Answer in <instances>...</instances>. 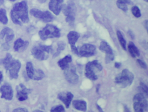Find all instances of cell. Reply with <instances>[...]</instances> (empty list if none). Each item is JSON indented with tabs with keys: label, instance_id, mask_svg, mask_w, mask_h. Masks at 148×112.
Here are the masks:
<instances>
[{
	"label": "cell",
	"instance_id": "e0dca14e",
	"mask_svg": "<svg viewBox=\"0 0 148 112\" xmlns=\"http://www.w3.org/2000/svg\"><path fill=\"white\" fill-rule=\"evenodd\" d=\"M72 61L71 56L70 55H66L65 57L59 61L58 64L60 68L64 70L69 66V64Z\"/></svg>",
	"mask_w": 148,
	"mask_h": 112
},
{
	"label": "cell",
	"instance_id": "3957f363",
	"mask_svg": "<svg viewBox=\"0 0 148 112\" xmlns=\"http://www.w3.org/2000/svg\"><path fill=\"white\" fill-rule=\"evenodd\" d=\"M134 78V75L128 69H124L121 73L116 76L115 82L121 87L125 88L132 84Z\"/></svg>",
	"mask_w": 148,
	"mask_h": 112
},
{
	"label": "cell",
	"instance_id": "8fae6325",
	"mask_svg": "<svg viewBox=\"0 0 148 112\" xmlns=\"http://www.w3.org/2000/svg\"><path fill=\"white\" fill-rule=\"evenodd\" d=\"M32 53L33 56L37 59L39 60H44L48 59V55L47 52H46L43 48L40 46V45L35 46L32 49Z\"/></svg>",
	"mask_w": 148,
	"mask_h": 112
},
{
	"label": "cell",
	"instance_id": "d590c367",
	"mask_svg": "<svg viewBox=\"0 0 148 112\" xmlns=\"http://www.w3.org/2000/svg\"><path fill=\"white\" fill-rule=\"evenodd\" d=\"M14 112H28V110L25 108H18L13 110Z\"/></svg>",
	"mask_w": 148,
	"mask_h": 112
},
{
	"label": "cell",
	"instance_id": "b9f144b4",
	"mask_svg": "<svg viewBox=\"0 0 148 112\" xmlns=\"http://www.w3.org/2000/svg\"><path fill=\"white\" fill-rule=\"evenodd\" d=\"M145 25L147 31H148V21H145Z\"/></svg>",
	"mask_w": 148,
	"mask_h": 112
},
{
	"label": "cell",
	"instance_id": "ee69618b",
	"mask_svg": "<svg viewBox=\"0 0 148 112\" xmlns=\"http://www.w3.org/2000/svg\"><path fill=\"white\" fill-rule=\"evenodd\" d=\"M40 3H44L47 0H38Z\"/></svg>",
	"mask_w": 148,
	"mask_h": 112
},
{
	"label": "cell",
	"instance_id": "9c48e42d",
	"mask_svg": "<svg viewBox=\"0 0 148 112\" xmlns=\"http://www.w3.org/2000/svg\"><path fill=\"white\" fill-rule=\"evenodd\" d=\"M17 97L20 101L25 100L28 98V94L32 92V89H28L22 83L16 87Z\"/></svg>",
	"mask_w": 148,
	"mask_h": 112
},
{
	"label": "cell",
	"instance_id": "484cf974",
	"mask_svg": "<svg viewBox=\"0 0 148 112\" xmlns=\"http://www.w3.org/2000/svg\"><path fill=\"white\" fill-rule=\"evenodd\" d=\"M45 77V74L44 72L41 69H38L34 71L33 79L35 80H42Z\"/></svg>",
	"mask_w": 148,
	"mask_h": 112
},
{
	"label": "cell",
	"instance_id": "60d3db41",
	"mask_svg": "<svg viewBox=\"0 0 148 112\" xmlns=\"http://www.w3.org/2000/svg\"><path fill=\"white\" fill-rule=\"evenodd\" d=\"M99 88H100V85L98 84L97 85V87H96V91L97 93H98L99 91Z\"/></svg>",
	"mask_w": 148,
	"mask_h": 112
},
{
	"label": "cell",
	"instance_id": "74e56055",
	"mask_svg": "<svg viewBox=\"0 0 148 112\" xmlns=\"http://www.w3.org/2000/svg\"><path fill=\"white\" fill-rule=\"evenodd\" d=\"M114 66H115V68H119L121 67V63L119 62H115Z\"/></svg>",
	"mask_w": 148,
	"mask_h": 112
},
{
	"label": "cell",
	"instance_id": "7dc6e473",
	"mask_svg": "<svg viewBox=\"0 0 148 112\" xmlns=\"http://www.w3.org/2000/svg\"><path fill=\"white\" fill-rule=\"evenodd\" d=\"M145 1H146V2H148V0H144Z\"/></svg>",
	"mask_w": 148,
	"mask_h": 112
},
{
	"label": "cell",
	"instance_id": "d6a6232c",
	"mask_svg": "<svg viewBox=\"0 0 148 112\" xmlns=\"http://www.w3.org/2000/svg\"><path fill=\"white\" fill-rule=\"evenodd\" d=\"M66 21L67 23H69L71 26H73L74 24V21H75V17L72 16H68L66 17Z\"/></svg>",
	"mask_w": 148,
	"mask_h": 112
},
{
	"label": "cell",
	"instance_id": "f6af8a7d",
	"mask_svg": "<svg viewBox=\"0 0 148 112\" xmlns=\"http://www.w3.org/2000/svg\"><path fill=\"white\" fill-rule=\"evenodd\" d=\"M3 0H0V4H1L2 3H1V2H3Z\"/></svg>",
	"mask_w": 148,
	"mask_h": 112
},
{
	"label": "cell",
	"instance_id": "83f0119b",
	"mask_svg": "<svg viewBox=\"0 0 148 112\" xmlns=\"http://www.w3.org/2000/svg\"><path fill=\"white\" fill-rule=\"evenodd\" d=\"M25 44V41L21 39H18L15 41L14 43V48L16 52L19 51L20 48H22Z\"/></svg>",
	"mask_w": 148,
	"mask_h": 112
},
{
	"label": "cell",
	"instance_id": "9a60e30c",
	"mask_svg": "<svg viewBox=\"0 0 148 112\" xmlns=\"http://www.w3.org/2000/svg\"><path fill=\"white\" fill-rule=\"evenodd\" d=\"M58 98L65 105L66 108H68L73 99V95L71 92L62 93L59 94Z\"/></svg>",
	"mask_w": 148,
	"mask_h": 112
},
{
	"label": "cell",
	"instance_id": "4316f807",
	"mask_svg": "<svg viewBox=\"0 0 148 112\" xmlns=\"http://www.w3.org/2000/svg\"><path fill=\"white\" fill-rule=\"evenodd\" d=\"M14 34L13 31L9 28L6 27L3 29L0 33L1 39H3L5 37Z\"/></svg>",
	"mask_w": 148,
	"mask_h": 112
},
{
	"label": "cell",
	"instance_id": "e575fe53",
	"mask_svg": "<svg viewBox=\"0 0 148 112\" xmlns=\"http://www.w3.org/2000/svg\"><path fill=\"white\" fill-rule=\"evenodd\" d=\"M71 51L74 54L77 55H79L78 50L77 48L76 47L75 45H71Z\"/></svg>",
	"mask_w": 148,
	"mask_h": 112
},
{
	"label": "cell",
	"instance_id": "52a82bcc",
	"mask_svg": "<svg viewBox=\"0 0 148 112\" xmlns=\"http://www.w3.org/2000/svg\"><path fill=\"white\" fill-rule=\"evenodd\" d=\"M99 48L100 51L105 53V61L106 64L110 63L114 60V55L112 48L107 42L102 41L100 43Z\"/></svg>",
	"mask_w": 148,
	"mask_h": 112
},
{
	"label": "cell",
	"instance_id": "603a6c76",
	"mask_svg": "<svg viewBox=\"0 0 148 112\" xmlns=\"http://www.w3.org/2000/svg\"><path fill=\"white\" fill-rule=\"evenodd\" d=\"M8 21L6 11L4 8H1L0 9V22L4 25H6L8 23Z\"/></svg>",
	"mask_w": 148,
	"mask_h": 112
},
{
	"label": "cell",
	"instance_id": "f546056e",
	"mask_svg": "<svg viewBox=\"0 0 148 112\" xmlns=\"http://www.w3.org/2000/svg\"><path fill=\"white\" fill-rule=\"evenodd\" d=\"M131 11L132 14L136 18H138L141 17V14L140 9L136 6L132 7Z\"/></svg>",
	"mask_w": 148,
	"mask_h": 112
},
{
	"label": "cell",
	"instance_id": "ac0fdd59",
	"mask_svg": "<svg viewBox=\"0 0 148 112\" xmlns=\"http://www.w3.org/2000/svg\"><path fill=\"white\" fill-rule=\"evenodd\" d=\"M41 13H40V19L43 22L45 23L51 22L53 21L54 19V17L53 15L49 11H45V12H42L41 11Z\"/></svg>",
	"mask_w": 148,
	"mask_h": 112
},
{
	"label": "cell",
	"instance_id": "d4e9b609",
	"mask_svg": "<svg viewBox=\"0 0 148 112\" xmlns=\"http://www.w3.org/2000/svg\"><path fill=\"white\" fill-rule=\"evenodd\" d=\"M117 36L118 39L119 43L121 45L122 48L124 50L126 51V41L125 39L123 37V35L121 33V32L119 31H117Z\"/></svg>",
	"mask_w": 148,
	"mask_h": 112
},
{
	"label": "cell",
	"instance_id": "ab89813d",
	"mask_svg": "<svg viewBox=\"0 0 148 112\" xmlns=\"http://www.w3.org/2000/svg\"><path fill=\"white\" fill-rule=\"evenodd\" d=\"M96 106H97V109L98 110L99 112H103V109H102L101 108L100 106H99L98 104H97Z\"/></svg>",
	"mask_w": 148,
	"mask_h": 112
},
{
	"label": "cell",
	"instance_id": "44dd1931",
	"mask_svg": "<svg viewBox=\"0 0 148 112\" xmlns=\"http://www.w3.org/2000/svg\"><path fill=\"white\" fill-rule=\"evenodd\" d=\"M79 34L75 31H71L67 35L68 42L70 45H75L79 38Z\"/></svg>",
	"mask_w": 148,
	"mask_h": 112
},
{
	"label": "cell",
	"instance_id": "1f68e13d",
	"mask_svg": "<svg viewBox=\"0 0 148 112\" xmlns=\"http://www.w3.org/2000/svg\"><path fill=\"white\" fill-rule=\"evenodd\" d=\"M140 88L141 90H142L144 93L146 95H148V88L147 86L143 82H140Z\"/></svg>",
	"mask_w": 148,
	"mask_h": 112
},
{
	"label": "cell",
	"instance_id": "4dcf8cb0",
	"mask_svg": "<svg viewBox=\"0 0 148 112\" xmlns=\"http://www.w3.org/2000/svg\"><path fill=\"white\" fill-rule=\"evenodd\" d=\"M64 107L62 105H59L53 107L51 110V112H65Z\"/></svg>",
	"mask_w": 148,
	"mask_h": 112
},
{
	"label": "cell",
	"instance_id": "836d02e7",
	"mask_svg": "<svg viewBox=\"0 0 148 112\" xmlns=\"http://www.w3.org/2000/svg\"><path fill=\"white\" fill-rule=\"evenodd\" d=\"M137 62L138 63V65L140 66L143 69H146L147 68V65H146V63L143 61L141 60L140 59H137Z\"/></svg>",
	"mask_w": 148,
	"mask_h": 112
},
{
	"label": "cell",
	"instance_id": "7c38bea8",
	"mask_svg": "<svg viewBox=\"0 0 148 112\" xmlns=\"http://www.w3.org/2000/svg\"><path fill=\"white\" fill-rule=\"evenodd\" d=\"M64 0H51L49 3V8L56 15L60 13L63 6Z\"/></svg>",
	"mask_w": 148,
	"mask_h": 112
},
{
	"label": "cell",
	"instance_id": "2e32d148",
	"mask_svg": "<svg viewBox=\"0 0 148 112\" xmlns=\"http://www.w3.org/2000/svg\"><path fill=\"white\" fill-rule=\"evenodd\" d=\"M72 104L75 109L79 111L85 112L87 109V104L84 100H75L73 102Z\"/></svg>",
	"mask_w": 148,
	"mask_h": 112
},
{
	"label": "cell",
	"instance_id": "7a4b0ae2",
	"mask_svg": "<svg viewBox=\"0 0 148 112\" xmlns=\"http://www.w3.org/2000/svg\"><path fill=\"white\" fill-rule=\"evenodd\" d=\"M103 67L97 60L89 62L86 64L85 70V75L90 80L92 81L97 80L96 73L102 71Z\"/></svg>",
	"mask_w": 148,
	"mask_h": 112
},
{
	"label": "cell",
	"instance_id": "277c9868",
	"mask_svg": "<svg viewBox=\"0 0 148 112\" xmlns=\"http://www.w3.org/2000/svg\"><path fill=\"white\" fill-rule=\"evenodd\" d=\"M39 35L42 40H46L51 38H59L60 30L55 26L47 25L39 32Z\"/></svg>",
	"mask_w": 148,
	"mask_h": 112
},
{
	"label": "cell",
	"instance_id": "7bdbcfd3",
	"mask_svg": "<svg viewBox=\"0 0 148 112\" xmlns=\"http://www.w3.org/2000/svg\"><path fill=\"white\" fill-rule=\"evenodd\" d=\"M3 79V75H2V73L0 71V82H1Z\"/></svg>",
	"mask_w": 148,
	"mask_h": 112
},
{
	"label": "cell",
	"instance_id": "30bf717a",
	"mask_svg": "<svg viewBox=\"0 0 148 112\" xmlns=\"http://www.w3.org/2000/svg\"><path fill=\"white\" fill-rule=\"evenodd\" d=\"M21 67V63L18 60H13L8 67L11 79H16L18 77V73Z\"/></svg>",
	"mask_w": 148,
	"mask_h": 112
},
{
	"label": "cell",
	"instance_id": "4fadbf2b",
	"mask_svg": "<svg viewBox=\"0 0 148 112\" xmlns=\"http://www.w3.org/2000/svg\"><path fill=\"white\" fill-rule=\"evenodd\" d=\"M63 12L66 17L72 16L75 17L77 12V8L73 2H69L68 4L63 6Z\"/></svg>",
	"mask_w": 148,
	"mask_h": 112
},
{
	"label": "cell",
	"instance_id": "f1b7e54d",
	"mask_svg": "<svg viewBox=\"0 0 148 112\" xmlns=\"http://www.w3.org/2000/svg\"><path fill=\"white\" fill-rule=\"evenodd\" d=\"M58 48H57V52L54 54L53 56L54 57H57L59 55L60 52L63 51L65 48L66 44L63 41H60L58 43Z\"/></svg>",
	"mask_w": 148,
	"mask_h": 112
},
{
	"label": "cell",
	"instance_id": "d6986e66",
	"mask_svg": "<svg viewBox=\"0 0 148 112\" xmlns=\"http://www.w3.org/2000/svg\"><path fill=\"white\" fill-rule=\"evenodd\" d=\"M133 4V2L131 0H117L116 2V6L118 8L124 12L128 11L127 5H132Z\"/></svg>",
	"mask_w": 148,
	"mask_h": 112
},
{
	"label": "cell",
	"instance_id": "6da1fadb",
	"mask_svg": "<svg viewBox=\"0 0 148 112\" xmlns=\"http://www.w3.org/2000/svg\"><path fill=\"white\" fill-rule=\"evenodd\" d=\"M11 16L14 23L21 26L22 23H28V6L27 2L24 1L16 3L14 6L11 12Z\"/></svg>",
	"mask_w": 148,
	"mask_h": 112
},
{
	"label": "cell",
	"instance_id": "8992f818",
	"mask_svg": "<svg viewBox=\"0 0 148 112\" xmlns=\"http://www.w3.org/2000/svg\"><path fill=\"white\" fill-rule=\"evenodd\" d=\"M64 70V75L66 81L71 84L77 83L79 76L77 74L75 66L73 65H69Z\"/></svg>",
	"mask_w": 148,
	"mask_h": 112
},
{
	"label": "cell",
	"instance_id": "bcb514c9",
	"mask_svg": "<svg viewBox=\"0 0 148 112\" xmlns=\"http://www.w3.org/2000/svg\"><path fill=\"white\" fill-rule=\"evenodd\" d=\"M10 1H12V2H14V1H15L16 0H9Z\"/></svg>",
	"mask_w": 148,
	"mask_h": 112
},
{
	"label": "cell",
	"instance_id": "ba28073f",
	"mask_svg": "<svg viewBox=\"0 0 148 112\" xmlns=\"http://www.w3.org/2000/svg\"><path fill=\"white\" fill-rule=\"evenodd\" d=\"M96 50V46L94 45L85 44L80 48L79 53L82 57H91L95 55Z\"/></svg>",
	"mask_w": 148,
	"mask_h": 112
},
{
	"label": "cell",
	"instance_id": "7402d4cb",
	"mask_svg": "<svg viewBox=\"0 0 148 112\" xmlns=\"http://www.w3.org/2000/svg\"><path fill=\"white\" fill-rule=\"evenodd\" d=\"M13 61L12 56L10 53H7L5 58L2 60V63L4 65L5 68L8 70V67Z\"/></svg>",
	"mask_w": 148,
	"mask_h": 112
},
{
	"label": "cell",
	"instance_id": "ffe728a7",
	"mask_svg": "<svg viewBox=\"0 0 148 112\" xmlns=\"http://www.w3.org/2000/svg\"><path fill=\"white\" fill-rule=\"evenodd\" d=\"M128 50L130 54L133 58H136V56L138 57L140 55V52H139L138 48L132 41H130L128 44Z\"/></svg>",
	"mask_w": 148,
	"mask_h": 112
},
{
	"label": "cell",
	"instance_id": "5bb4252c",
	"mask_svg": "<svg viewBox=\"0 0 148 112\" xmlns=\"http://www.w3.org/2000/svg\"><path fill=\"white\" fill-rule=\"evenodd\" d=\"M0 92L1 93V98L8 100H11L13 97V90L11 86L8 85L2 86L0 88Z\"/></svg>",
	"mask_w": 148,
	"mask_h": 112
},
{
	"label": "cell",
	"instance_id": "f35d334b",
	"mask_svg": "<svg viewBox=\"0 0 148 112\" xmlns=\"http://www.w3.org/2000/svg\"><path fill=\"white\" fill-rule=\"evenodd\" d=\"M128 33H129V35L130 36L131 38L132 39H134V38H135V36H134V34L131 31H129L128 32Z\"/></svg>",
	"mask_w": 148,
	"mask_h": 112
},
{
	"label": "cell",
	"instance_id": "5b68a950",
	"mask_svg": "<svg viewBox=\"0 0 148 112\" xmlns=\"http://www.w3.org/2000/svg\"><path fill=\"white\" fill-rule=\"evenodd\" d=\"M133 109L135 112H144L148 110V101L143 94H136L133 98Z\"/></svg>",
	"mask_w": 148,
	"mask_h": 112
},
{
	"label": "cell",
	"instance_id": "cb8c5ba5",
	"mask_svg": "<svg viewBox=\"0 0 148 112\" xmlns=\"http://www.w3.org/2000/svg\"><path fill=\"white\" fill-rule=\"evenodd\" d=\"M26 71L28 77L30 79H33L34 75V70L32 62H27V63Z\"/></svg>",
	"mask_w": 148,
	"mask_h": 112
},
{
	"label": "cell",
	"instance_id": "8d00e7d4",
	"mask_svg": "<svg viewBox=\"0 0 148 112\" xmlns=\"http://www.w3.org/2000/svg\"><path fill=\"white\" fill-rule=\"evenodd\" d=\"M2 49H4V50H8L10 48V46H9L8 43L6 42V43H5L4 45H2Z\"/></svg>",
	"mask_w": 148,
	"mask_h": 112
}]
</instances>
